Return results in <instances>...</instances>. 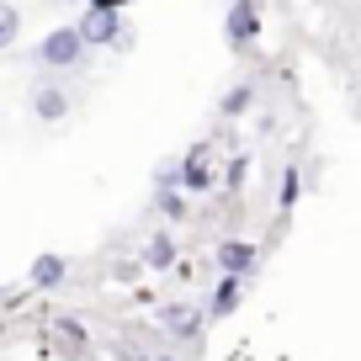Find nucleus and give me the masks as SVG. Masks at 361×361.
Wrapping results in <instances>:
<instances>
[{"instance_id":"f257e3e1","label":"nucleus","mask_w":361,"mask_h":361,"mask_svg":"<svg viewBox=\"0 0 361 361\" xmlns=\"http://www.w3.org/2000/svg\"><path fill=\"white\" fill-rule=\"evenodd\" d=\"M80 54H85V43H80L75 27H54V32L37 43V59H43L48 69H75V64H80Z\"/></svg>"},{"instance_id":"f03ea898","label":"nucleus","mask_w":361,"mask_h":361,"mask_svg":"<svg viewBox=\"0 0 361 361\" xmlns=\"http://www.w3.org/2000/svg\"><path fill=\"white\" fill-rule=\"evenodd\" d=\"M224 37H228V48H234V54H245V48L260 37V11H255V0H234V6H228Z\"/></svg>"},{"instance_id":"7ed1b4c3","label":"nucleus","mask_w":361,"mask_h":361,"mask_svg":"<svg viewBox=\"0 0 361 361\" xmlns=\"http://www.w3.org/2000/svg\"><path fill=\"white\" fill-rule=\"evenodd\" d=\"M75 32H80V43L85 48H106L117 32H123V11H106V6H90L85 16L75 22Z\"/></svg>"},{"instance_id":"20e7f679","label":"nucleus","mask_w":361,"mask_h":361,"mask_svg":"<svg viewBox=\"0 0 361 361\" xmlns=\"http://www.w3.org/2000/svg\"><path fill=\"white\" fill-rule=\"evenodd\" d=\"M176 180L186 186V192H207V186H213V165H207V149H192V154L180 159Z\"/></svg>"},{"instance_id":"39448f33","label":"nucleus","mask_w":361,"mask_h":361,"mask_svg":"<svg viewBox=\"0 0 361 361\" xmlns=\"http://www.w3.org/2000/svg\"><path fill=\"white\" fill-rule=\"evenodd\" d=\"M255 255L260 250L250 245V239H224V245H218V266H224L228 276H245V271L255 266Z\"/></svg>"},{"instance_id":"423d86ee","label":"nucleus","mask_w":361,"mask_h":361,"mask_svg":"<svg viewBox=\"0 0 361 361\" xmlns=\"http://www.w3.org/2000/svg\"><path fill=\"white\" fill-rule=\"evenodd\" d=\"M64 276H69V260H64V255H37L32 271H27V282L43 287V293H48V287H59Z\"/></svg>"},{"instance_id":"0eeeda50","label":"nucleus","mask_w":361,"mask_h":361,"mask_svg":"<svg viewBox=\"0 0 361 361\" xmlns=\"http://www.w3.org/2000/svg\"><path fill=\"white\" fill-rule=\"evenodd\" d=\"M239 298H245V276H228L224 271V282H218V293H213V319H228L239 308Z\"/></svg>"},{"instance_id":"6e6552de","label":"nucleus","mask_w":361,"mask_h":361,"mask_svg":"<svg viewBox=\"0 0 361 361\" xmlns=\"http://www.w3.org/2000/svg\"><path fill=\"white\" fill-rule=\"evenodd\" d=\"M32 112H37V123H59V117L69 112V96H64V90H54V85H43L32 96Z\"/></svg>"},{"instance_id":"1a4fd4ad","label":"nucleus","mask_w":361,"mask_h":361,"mask_svg":"<svg viewBox=\"0 0 361 361\" xmlns=\"http://www.w3.org/2000/svg\"><path fill=\"white\" fill-rule=\"evenodd\" d=\"M144 266H149V271L176 266V239H170V234H154V239H149V250H144Z\"/></svg>"},{"instance_id":"9d476101","label":"nucleus","mask_w":361,"mask_h":361,"mask_svg":"<svg viewBox=\"0 0 361 361\" xmlns=\"http://www.w3.org/2000/svg\"><path fill=\"white\" fill-rule=\"evenodd\" d=\"M16 37H22V11H16L11 0H0V54L16 48Z\"/></svg>"},{"instance_id":"9b49d317","label":"nucleus","mask_w":361,"mask_h":361,"mask_svg":"<svg viewBox=\"0 0 361 361\" xmlns=\"http://www.w3.org/2000/svg\"><path fill=\"white\" fill-rule=\"evenodd\" d=\"M165 329H170V335H176V340H192L197 335V308H165Z\"/></svg>"},{"instance_id":"f8f14e48","label":"nucleus","mask_w":361,"mask_h":361,"mask_svg":"<svg viewBox=\"0 0 361 361\" xmlns=\"http://www.w3.org/2000/svg\"><path fill=\"white\" fill-rule=\"evenodd\" d=\"M255 102V90L250 85H234V90H224V102H218V117H245V106Z\"/></svg>"},{"instance_id":"ddd939ff","label":"nucleus","mask_w":361,"mask_h":361,"mask_svg":"<svg viewBox=\"0 0 361 361\" xmlns=\"http://www.w3.org/2000/svg\"><path fill=\"white\" fill-rule=\"evenodd\" d=\"M154 207L159 213L170 218V224H180V218H186V197L176 192V186H159V197H154Z\"/></svg>"},{"instance_id":"4468645a","label":"nucleus","mask_w":361,"mask_h":361,"mask_svg":"<svg viewBox=\"0 0 361 361\" xmlns=\"http://www.w3.org/2000/svg\"><path fill=\"white\" fill-rule=\"evenodd\" d=\"M59 345H64L69 356L85 350V329H80V319H59Z\"/></svg>"},{"instance_id":"2eb2a0df","label":"nucleus","mask_w":361,"mask_h":361,"mask_svg":"<svg viewBox=\"0 0 361 361\" xmlns=\"http://www.w3.org/2000/svg\"><path fill=\"white\" fill-rule=\"evenodd\" d=\"M298 192H303V180H298V170H287V176H282V197H276V202L298 207Z\"/></svg>"},{"instance_id":"dca6fc26","label":"nucleus","mask_w":361,"mask_h":361,"mask_svg":"<svg viewBox=\"0 0 361 361\" xmlns=\"http://www.w3.org/2000/svg\"><path fill=\"white\" fill-rule=\"evenodd\" d=\"M154 361H176V356H154Z\"/></svg>"}]
</instances>
